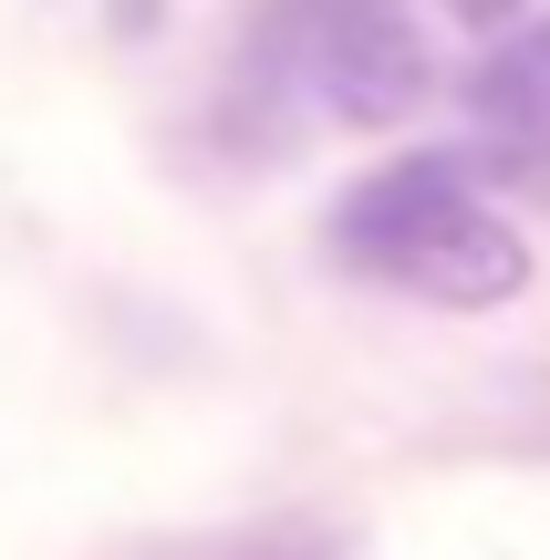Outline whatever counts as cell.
<instances>
[{"mask_svg": "<svg viewBox=\"0 0 550 560\" xmlns=\"http://www.w3.org/2000/svg\"><path fill=\"white\" fill-rule=\"evenodd\" d=\"M332 249L416 301H447V312H499L530 280V240L478 198L468 156H395L385 177H364L343 198Z\"/></svg>", "mask_w": 550, "mask_h": 560, "instance_id": "6da1fadb", "label": "cell"}, {"mask_svg": "<svg viewBox=\"0 0 550 560\" xmlns=\"http://www.w3.org/2000/svg\"><path fill=\"white\" fill-rule=\"evenodd\" d=\"M302 73L343 125H406L436 94V62L395 0H312L302 11Z\"/></svg>", "mask_w": 550, "mask_h": 560, "instance_id": "7a4b0ae2", "label": "cell"}, {"mask_svg": "<svg viewBox=\"0 0 550 560\" xmlns=\"http://www.w3.org/2000/svg\"><path fill=\"white\" fill-rule=\"evenodd\" d=\"M468 115L499 136L519 177L550 187V21L540 32H499V52L468 73Z\"/></svg>", "mask_w": 550, "mask_h": 560, "instance_id": "3957f363", "label": "cell"}, {"mask_svg": "<svg viewBox=\"0 0 550 560\" xmlns=\"http://www.w3.org/2000/svg\"><path fill=\"white\" fill-rule=\"evenodd\" d=\"M436 11H447L457 32H489V42H499V32H519V11H530V0H436Z\"/></svg>", "mask_w": 550, "mask_h": 560, "instance_id": "277c9868", "label": "cell"}]
</instances>
